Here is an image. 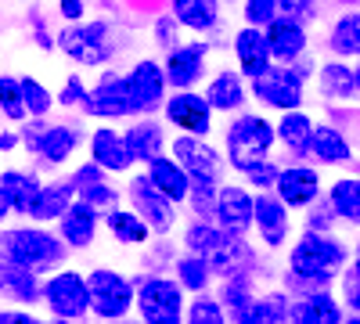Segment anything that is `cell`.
<instances>
[{
  "label": "cell",
  "instance_id": "6da1fadb",
  "mask_svg": "<svg viewBox=\"0 0 360 324\" xmlns=\"http://www.w3.org/2000/svg\"><path fill=\"white\" fill-rule=\"evenodd\" d=\"M346 263V245L328 238V231H310L295 242L288 256V274L285 285L292 292H317L332 281V274Z\"/></svg>",
  "mask_w": 360,
  "mask_h": 324
},
{
  "label": "cell",
  "instance_id": "7a4b0ae2",
  "mask_svg": "<svg viewBox=\"0 0 360 324\" xmlns=\"http://www.w3.org/2000/svg\"><path fill=\"white\" fill-rule=\"evenodd\" d=\"M69 245L62 242V234H51L44 227H15L0 234V256L15 259L33 274H51L58 263H65Z\"/></svg>",
  "mask_w": 360,
  "mask_h": 324
},
{
  "label": "cell",
  "instance_id": "3957f363",
  "mask_svg": "<svg viewBox=\"0 0 360 324\" xmlns=\"http://www.w3.org/2000/svg\"><path fill=\"white\" fill-rule=\"evenodd\" d=\"M58 51L69 54L79 65H105L115 54V25L105 18L94 22H69L62 33H58Z\"/></svg>",
  "mask_w": 360,
  "mask_h": 324
},
{
  "label": "cell",
  "instance_id": "277c9868",
  "mask_svg": "<svg viewBox=\"0 0 360 324\" xmlns=\"http://www.w3.org/2000/svg\"><path fill=\"white\" fill-rule=\"evenodd\" d=\"M134 306L148 324H180L184 320V288L173 278L148 274L134 281Z\"/></svg>",
  "mask_w": 360,
  "mask_h": 324
},
{
  "label": "cell",
  "instance_id": "5b68a950",
  "mask_svg": "<svg viewBox=\"0 0 360 324\" xmlns=\"http://www.w3.org/2000/svg\"><path fill=\"white\" fill-rule=\"evenodd\" d=\"M274 127H270L263 115H238L227 127V159L238 173L252 169L256 162H263L274 148Z\"/></svg>",
  "mask_w": 360,
  "mask_h": 324
},
{
  "label": "cell",
  "instance_id": "8992f818",
  "mask_svg": "<svg viewBox=\"0 0 360 324\" xmlns=\"http://www.w3.org/2000/svg\"><path fill=\"white\" fill-rule=\"evenodd\" d=\"M83 134L65 123H44V115H29V123L22 127V144L29 152H37L47 166H62L69 155L79 148Z\"/></svg>",
  "mask_w": 360,
  "mask_h": 324
},
{
  "label": "cell",
  "instance_id": "52a82bcc",
  "mask_svg": "<svg viewBox=\"0 0 360 324\" xmlns=\"http://www.w3.org/2000/svg\"><path fill=\"white\" fill-rule=\"evenodd\" d=\"M86 292H90V313H98L101 320H123L134 306V281L115 274L108 267H98L86 274Z\"/></svg>",
  "mask_w": 360,
  "mask_h": 324
},
{
  "label": "cell",
  "instance_id": "ba28073f",
  "mask_svg": "<svg viewBox=\"0 0 360 324\" xmlns=\"http://www.w3.org/2000/svg\"><path fill=\"white\" fill-rule=\"evenodd\" d=\"M44 303L58 320H79L90 313V292L86 278L76 271H58L44 281Z\"/></svg>",
  "mask_w": 360,
  "mask_h": 324
},
{
  "label": "cell",
  "instance_id": "9c48e42d",
  "mask_svg": "<svg viewBox=\"0 0 360 324\" xmlns=\"http://www.w3.org/2000/svg\"><path fill=\"white\" fill-rule=\"evenodd\" d=\"M252 94L278 108V112H288V108H299L303 105V76H299L292 65H274L270 62L263 72L252 76Z\"/></svg>",
  "mask_w": 360,
  "mask_h": 324
},
{
  "label": "cell",
  "instance_id": "30bf717a",
  "mask_svg": "<svg viewBox=\"0 0 360 324\" xmlns=\"http://www.w3.org/2000/svg\"><path fill=\"white\" fill-rule=\"evenodd\" d=\"M79 108L86 115H94V119H123V115H134V101H130V91H127V76L105 72L86 91V98H83Z\"/></svg>",
  "mask_w": 360,
  "mask_h": 324
},
{
  "label": "cell",
  "instance_id": "8fae6325",
  "mask_svg": "<svg viewBox=\"0 0 360 324\" xmlns=\"http://www.w3.org/2000/svg\"><path fill=\"white\" fill-rule=\"evenodd\" d=\"M166 72L159 62L144 58L137 62L130 72H127V91H130V101H134V115H152L155 108H162L166 101Z\"/></svg>",
  "mask_w": 360,
  "mask_h": 324
},
{
  "label": "cell",
  "instance_id": "7c38bea8",
  "mask_svg": "<svg viewBox=\"0 0 360 324\" xmlns=\"http://www.w3.org/2000/svg\"><path fill=\"white\" fill-rule=\"evenodd\" d=\"M162 112H166V123L176 127L180 134H195V137H205L213 130V108H209L205 94H195V91H176L173 98L162 101Z\"/></svg>",
  "mask_w": 360,
  "mask_h": 324
},
{
  "label": "cell",
  "instance_id": "4fadbf2b",
  "mask_svg": "<svg viewBox=\"0 0 360 324\" xmlns=\"http://www.w3.org/2000/svg\"><path fill=\"white\" fill-rule=\"evenodd\" d=\"M130 198H134V209L144 216V223L152 227L155 234L173 231V223H176V202H169L152 181H148V173L144 176H134Z\"/></svg>",
  "mask_w": 360,
  "mask_h": 324
},
{
  "label": "cell",
  "instance_id": "5bb4252c",
  "mask_svg": "<svg viewBox=\"0 0 360 324\" xmlns=\"http://www.w3.org/2000/svg\"><path fill=\"white\" fill-rule=\"evenodd\" d=\"M205 58H209V44L195 40V44H176L169 47L166 54V83L173 86V91H188V86H195L205 72Z\"/></svg>",
  "mask_w": 360,
  "mask_h": 324
},
{
  "label": "cell",
  "instance_id": "9a60e30c",
  "mask_svg": "<svg viewBox=\"0 0 360 324\" xmlns=\"http://www.w3.org/2000/svg\"><path fill=\"white\" fill-rule=\"evenodd\" d=\"M205 259H209V271L220 274V278L252 274V267H256V256L245 245V238L242 234H231V231H220V238L213 242V249L205 252Z\"/></svg>",
  "mask_w": 360,
  "mask_h": 324
},
{
  "label": "cell",
  "instance_id": "2e32d148",
  "mask_svg": "<svg viewBox=\"0 0 360 324\" xmlns=\"http://www.w3.org/2000/svg\"><path fill=\"white\" fill-rule=\"evenodd\" d=\"M173 159L188 169V176H213V181H220L224 159L217 148H209L205 137H195V134L173 137Z\"/></svg>",
  "mask_w": 360,
  "mask_h": 324
},
{
  "label": "cell",
  "instance_id": "e0dca14e",
  "mask_svg": "<svg viewBox=\"0 0 360 324\" xmlns=\"http://www.w3.org/2000/svg\"><path fill=\"white\" fill-rule=\"evenodd\" d=\"M213 220L220 231H231V234H245L252 227V195L245 188H234V184H224L217 191V205H213Z\"/></svg>",
  "mask_w": 360,
  "mask_h": 324
},
{
  "label": "cell",
  "instance_id": "ac0fdd59",
  "mask_svg": "<svg viewBox=\"0 0 360 324\" xmlns=\"http://www.w3.org/2000/svg\"><path fill=\"white\" fill-rule=\"evenodd\" d=\"M98 223H101V213L76 195L69 202V209L58 216V234H62V242L69 249H86L90 242H94V234H98Z\"/></svg>",
  "mask_w": 360,
  "mask_h": 324
},
{
  "label": "cell",
  "instance_id": "d6986e66",
  "mask_svg": "<svg viewBox=\"0 0 360 324\" xmlns=\"http://www.w3.org/2000/svg\"><path fill=\"white\" fill-rule=\"evenodd\" d=\"M0 296L18 303V306H33L37 299H44L40 274H33L29 267H22V263H15V259L0 256Z\"/></svg>",
  "mask_w": 360,
  "mask_h": 324
},
{
  "label": "cell",
  "instance_id": "ffe728a7",
  "mask_svg": "<svg viewBox=\"0 0 360 324\" xmlns=\"http://www.w3.org/2000/svg\"><path fill=\"white\" fill-rule=\"evenodd\" d=\"M90 159H94L105 173H123V169L134 166V152H130L127 137L112 127H98L90 134Z\"/></svg>",
  "mask_w": 360,
  "mask_h": 324
},
{
  "label": "cell",
  "instance_id": "44dd1931",
  "mask_svg": "<svg viewBox=\"0 0 360 324\" xmlns=\"http://www.w3.org/2000/svg\"><path fill=\"white\" fill-rule=\"evenodd\" d=\"M263 33H266L270 58H274V62L292 65L295 58H303V51H307V25H299V22H292V18L278 15L274 22H270V25L263 29Z\"/></svg>",
  "mask_w": 360,
  "mask_h": 324
},
{
  "label": "cell",
  "instance_id": "7402d4cb",
  "mask_svg": "<svg viewBox=\"0 0 360 324\" xmlns=\"http://www.w3.org/2000/svg\"><path fill=\"white\" fill-rule=\"evenodd\" d=\"M252 223L259 227V238L266 245H281L288 238V209L278 195L259 191L252 198Z\"/></svg>",
  "mask_w": 360,
  "mask_h": 324
},
{
  "label": "cell",
  "instance_id": "603a6c76",
  "mask_svg": "<svg viewBox=\"0 0 360 324\" xmlns=\"http://www.w3.org/2000/svg\"><path fill=\"white\" fill-rule=\"evenodd\" d=\"M274 188H278V198L285 205H310L321 195V176L310 166H288L278 173Z\"/></svg>",
  "mask_w": 360,
  "mask_h": 324
},
{
  "label": "cell",
  "instance_id": "cb8c5ba5",
  "mask_svg": "<svg viewBox=\"0 0 360 324\" xmlns=\"http://www.w3.org/2000/svg\"><path fill=\"white\" fill-rule=\"evenodd\" d=\"M148 181H152L169 202H188V188H191V176H188V169L180 166L173 155H159V159H152L148 162Z\"/></svg>",
  "mask_w": 360,
  "mask_h": 324
},
{
  "label": "cell",
  "instance_id": "d4e9b609",
  "mask_svg": "<svg viewBox=\"0 0 360 324\" xmlns=\"http://www.w3.org/2000/svg\"><path fill=\"white\" fill-rule=\"evenodd\" d=\"M234 54H238V65H242V76H249V79L274 62V58H270L266 33L259 25H245L242 33L234 37Z\"/></svg>",
  "mask_w": 360,
  "mask_h": 324
},
{
  "label": "cell",
  "instance_id": "484cf974",
  "mask_svg": "<svg viewBox=\"0 0 360 324\" xmlns=\"http://www.w3.org/2000/svg\"><path fill=\"white\" fill-rule=\"evenodd\" d=\"M76 198V184H72V176H65V181H54V184H44L37 202L29 205V220H37V223H51L58 220L65 209H69V202Z\"/></svg>",
  "mask_w": 360,
  "mask_h": 324
},
{
  "label": "cell",
  "instance_id": "4316f807",
  "mask_svg": "<svg viewBox=\"0 0 360 324\" xmlns=\"http://www.w3.org/2000/svg\"><path fill=\"white\" fill-rule=\"evenodd\" d=\"M288 317L295 324H339L342 320V306L328 296L324 288H317V292H307L299 303H292Z\"/></svg>",
  "mask_w": 360,
  "mask_h": 324
},
{
  "label": "cell",
  "instance_id": "83f0119b",
  "mask_svg": "<svg viewBox=\"0 0 360 324\" xmlns=\"http://www.w3.org/2000/svg\"><path fill=\"white\" fill-rule=\"evenodd\" d=\"M220 306L231 320L238 324H249L252 320V303H256V292H252V281L249 274H234V278H224L220 285Z\"/></svg>",
  "mask_w": 360,
  "mask_h": 324
},
{
  "label": "cell",
  "instance_id": "f1b7e54d",
  "mask_svg": "<svg viewBox=\"0 0 360 324\" xmlns=\"http://www.w3.org/2000/svg\"><path fill=\"white\" fill-rule=\"evenodd\" d=\"M127 144H130V152H134V162H152V159H159L162 152H166V134H162V127L155 123V119H141V123H134L127 134Z\"/></svg>",
  "mask_w": 360,
  "mask_h": 324
},
{
  "label": "cell",
  "instance_id": "f546056e",
  "mask_svg": "<svg viewBox=\"0 0 360 324\" xmlns=\"http://www.w3.org/2000/svg\"><path fill=\"white\" fill-rule=\"evenodd\" d=\"M101 220L112 231V238L123 242V245H144L148 238H152V227L144 223V216L137 209H119L115 205V209H108Z\"/></svg>",
  "mask_w": 360,
  "mask_h": 324
},
{
  "label": "cell",
  "instance_id": "4dcf8cb0",
  "mask_svg": "<svg viewBox=\"0 0 360 324\" xmlns=\"http://www.w3.org/2000/svg\"><path fill=\"white\" fill-rule=\"evenodd\" d=\"M205 101L213 112H238L245 105V83H242V72H220L213 76V83H209L205 91Z\"/></svg>",
  "mask_w": 360,
  "mask_h": 324
},
{
  "label": "cell",
  "instance_id": "1f68e13d",
  "mask_svg": "<svg viewBox=\"0 0 360 324\" xmlns=\"http://www.w3.org/2000/svg\"><path fill=\"white\" fill-rule=\"evenodd\" d=\"M0 188L8 191V198H11V205H15V213L18 216H29V205L37 202V195H40V176L37 173H22V169H4L0 173Z\"/></svg>",
  "mask_w": 360,
  "mask_h": 324
},
{
  "label": "cell",
  "instance_id": "d6a6232c",
  "mask_svg": "<svg viewBox=\"0 0 360 324\" xmlns=\"http://www.w3.org/2000/svg\"><path fill=\"white\" fill-rule=\"evenodd\" d=\"M173 18L195 33H209L220 18V0H173Z\"/></svg>",
  "mask_w": 360,
  "mask_h": 324
},
{
  "label": "cell",
  "instance_id": "836d02e7",
  "mask_svg": "<svg viewBox=\"0 0 360 324\" xmlns=\"http://www.w3.org/2000/svg\"><path fill=\"white\" fill-rule=\"evenodd\" d=\"M307 155H314L317 162H346L349 144L335 127H314V134L307 141Z\"/></svg>",
  "mask_w": 360,
  "mask_h": 324
},
{
  "label": "cell",
  "instance_id": "e575fe53",
  "mask_svg": "<svg viewBox=\"0 0 360 324\" xmlns=\"http://www.w3.org/2000/svg\"><path fill=\"white\" fill-rule=\"evenodd\" d=\"M274 134L288 144L295 155H307V141H310V134H314V123H310L307 112L288 108V112H281V119H278V130H274Z\"/></svg>",
  "mask_w": 360,
  "mask_h": 324
},
{
  "label": "cell",
  "instance_id": "d590c367",
  "mask_svg": "<svg viewBox=\"0 0 360 324\" xmlns=\"http://www.w3.org/2000/svg\"><path fill=\"white\" fill-rule=\"evenodd\" d=\"M321 94L332 98V101H349L356 94V79L353 69H346L342 62H328L321 69Z\"/></svg>",
  "mask_w": 360,
  "mask_h": 324
},
{
  "label": "cell",
  "instance_id": "8d00e7d4",
  "mask_svg": "<svg viewBox=\"0 0 360 324\" xmlns=\"http://www.w3.org/2000/svg\"><path fill=\"white\" fill-rule=\"evenodd\" d=\"M176 281H180V288H188V292H205V288H209V281H213L209 259H205V256H198V252L180 256V259H176Z\"/></svg>",
  "mask_w": 360,
  "mask_h": 324
},
{
  "label": "cell",
  "instance_id": "74e56055",
  "mask_svg": "<svg viewBox=\"0 0 360 324\" xmlns=\"http://www.w3.org/2000/svg\"><path fill=\"white\" fill-rule=\"evenodd\" d=\"M328 202H332L335 216H342V220H349V223H360V181H353V176H346V181H335Z\"/></svg>",
  "mask_w": 360,
  "mask_h": 324
},
{
  "label": "cell",
  "instance_id": "f35d334b",
  "mask_svg": "<svg viewBox=\"0 0 360 324\" xmlns=\"http://www.w3.org/2000/svg\"><path fill=\"white\" fill-rule=\"evenodd\" d=\"M0 115L11 123H25V98H22V79L18 76H0Z\"/></svg>",
  "mask_w": 360,
  "mask_h": 324
},
{
  "label": "cell",
  "instance_id": "ab89813d",
  "mask_svg": "<svg viewBox=\"0 0 360 324\" xmlns=\"http://www.w3.org/2000/svg\"><path fill=\"white\" fill-rule=\"evenodd\" d=\"M288 306L292 303H288L285 292H266V296H256L249 324H281V320H288Z\"/></svg>",
  "mask_w": 360,
  "mask_h": 324
},
{
  "label": "cell",
  "instance_id": "60d3db41",
  "mask_svg": "<svg viewBox=\"0 0 360 324\" xmlns=\"http://www.w3.org/2000/svg\"><path fill=\"white\" fill-rule=\"evenodd\" d=\"M332 51L342 54V58H353L360 54V15H342L332 29Z\"/></svg>",
  "mask_w": 360,
  "mask_h": 324
},
{
  "label": "cell",
  "instance_id": "b9f144b4",
  "mask_svg": "<svg viewBox=\"0 0 360 324\" xmlns=\"http://www.w3.org/2000/svg\"><path fill=\"white\" fill-rule=\"evenodd\" d=\"M217 191H220V181H213V176H191V188H188V202L191 209L209 220L213 216V205H217Z\"/></svg>",
  "mask_w": 360,
  "mask_h": 324
},
{
  "label": "cell",
  "instance_id": "7bdbcfd3",
  "mask_svg": "<svg viewBox=\"0 0 360 324\" xmlns=\"http://www.w3.org/2000/svg\"><path fill=\"white\" fill-rule=\"evenodd\" d=\"M22 98H25V112L29 115H47L54 108V94L37 76H22Z\"/></svg>",
  "mask_w": 360,
  "mask_h": 324
},
{
  "label": "cell",
  "instance_id": "ee69618b",
  "mask_svg": "<svg viewBox=\"0 0 360 324\" xmlns=\"http://www.w3.org/2000/svg\"><path fill=\"white\" fill-rule=\"evenodd\" d=\"M184 317H188L191 324H224V320H227V313H224L220 299H213V296H202V292H198V299L184 310Z\"/></svg>",
  "mask_w": 360,
  "mask_h": 324
},
{
  "label": "cell",
  "instance_id": "f6af8a7d",
  "mask_svg": "<svg viewBox=\"0 0 360 324\" xmlns=\"http://www.w3.org/2000/svg\"><path fill=\"white\" fill-rule=\"evenodd\" d=\"M220 238V227H213L209 220H195L191 227H188V234H184V245H188V252H198V256H205L209 249H213V242Z\"/></svg>",
  "mask_w": 360,
  "mask_h": 324
},
{
  "label": "cell",
  "instance_id": "bcb514c9",
  "mask_svg": "<svg viewBox=\"0 0 360 324\" xmlns=\"http://www.w3.org/2000/svg\"><path fill=\"white\" fill-rule=\"evenodd\" d=\"M86 205H94V209L105 216L108 209H115V205H119V191L108 184V181H98V184H86V188H79L76 191Z\"/></svg>",
  "mask_w": 360,
  "mask_h": 324
},
{
  "label": "cell",
  "instance_id": "7dc6e473",
  "mask_svg": "<svg viewBox=\"0 0 360 324\" xmlns=\"http://www.w3.org/2000/svg\"><path fill=\"white\" fill-rule=\"evenodd\" d=\"M278 18V0H245V22L266 29Z\"/></svg>",
  "mask_w": 360,
  "mask_h": 324
},
{
  "label": "cell",
  "instance_id": "c3c4849f",
  "mask_svg": "<svg viewBox=\"0 0 360 324\" xmlns=\"http://www.w3.org/2000/svg\"><path fill=\"white\" fill-rule=\"evenodd\" d=\"M278 15H285V18L299 22V25H307V22L317 18V4H314V0H278Z\"/></svg>",
  "mask_w": 360,
  "mask_h": 324
},
{
  "label": "cell",
  "instance_id": "681fc988",
  "mask_svg": "<svg viewBox=\"0 0 360 324\" xmlns=\"http://www.w3.org/2000/svg\"><path fill=\"white\" fill-rule=\"evenodd\" d=\"M342 296H346V306L353 313H360V259L349 263L346 274H342Z\"/></svg>",
  "mask_w": 360,
  "mask_h": 324
},
{
  "label": "cell",
  "instance_id": "f907efd6",
  "mask_svg": "<svg viewBox=\"0 0 360 324\" xmlns=\"http://www.w3.org/2000/svg\"><path fill=\"white\" fill-rule=\"evenodd\" d=\"M278 173H281V169H278L274 162H266V159H263V162H256L252 169H245V176H249V184H252V188H259V191H266V188H274V181H278Z\"/></svg>",
  "mask_w": 360,
  "mask_h": 324
},
{
  "label": "cell",
  "instance_id": "816d5d0a",
  "mask_svg": "<svg viewBox=\"0 0 360 324\" xmlns=\"http://www.w3.org/2000/svg\"><path fill=\"white\" fill-rule=\"evenodd\" d=\"M83 98H86V83L79 76H69L65 86H62V94H58V105L72 108V105H83Z\"/></svg>",
  "mask_w": 360,
  "mask_h": 324
},
{
  "label": "cell",
  "instance_id": "f5cc1de1",
  "mask_svg": "<svg viewBox=\"0 0 360 324\" xmlns=\"http://www.w3.org/2000/svg\"><path fill=\"white\" fill-rule=\"evenodd\" d=\"M98 181H105V169H101L94 159L72 169V184H76V191H79V188H86V184H98Z\"/></svg>",
  "mask_w": 360,
  "mask_h": 324
},
{
  "label": "cell",
  "instance_id": "db71d44e",
  "mask_svg": "<svg viewBox=\"0 0 360 324\" xmlns=\"http://www.w3.org/2000/svg\"><path fill=\"white\" fill-rule=\"evenodd\" d=\"M176 25H180V22L173 18V11H169V15H162V18L155 22V40H159L166 51H169V47H176Z\"/></svg>",
  "mask_w": 360,
  "mask_h": 324
},
{
  "label": "cell",
  "instance_id": "11a10c76",
  "mask_svg": "<svg viewBox=\"0 0 360 324\" xmlns=\"http://www.w3.org/2000/svg\"><path fill=\"white\" fill-rule=\"evenodd\" d=\"M29 22H33V40H37V47H40V51H54L58 44H54V37L47 33V25H44L40 11H33V15H29Z\"/></svg>",
  "mask_w": 360,
  "mask_h": 324
},
{
  "label": "cell",
  "instance_id": "9f6ffc18",
  "mask_svg": "<svg viewBox=\"0 0 360 324\" xmlns=\"http://www.w3.org/2000/svg\"><path fill=\"white\" fill-rule=\"evenodd\" d=\"M58 11H62L65 22H83L86 18V4H83V0H58Z\"/></svg>",
  "mask_w": 360,
  "mask_h": 324
},
{
  "label": "cell",
  "instance_id": "6f0895ef",
  "mask_svg": "<svg viewBox=\"0 0 360 324\" xmlns=\"http://www.w3.org/2000/svg\"><path fill=\"white\" fill-rule=\"evenodd\" d=\"M332 216H335L332 202H328L324 209H314V213H310V231H328V223H332Z\"/></svg>",
  "mask_w": 360,
  "mask_h": 324
},
{
  "label": "cell",
  "instance_id": "680465c9",
  "mask_svg": "<svg viewBox=\"0 0 360 324\" xmlns=\"http://www.w3.org/2000/svg\"><path fill=\"white\" fill-rule=\"evenodd\" d=\"M0 324H37L29 310H0Z\"/></svg>",
  "mask_w": 360,
  "mask_h": 324
},
{
  "label": "cell",
  "instance_id": "91938a15",
  "mask_svg": "<svg viewBox=\"0 0 360 324\" xmlns=\"http://www.w3.org/2000/svg\"><path fill=\"white\" fill-rule=\"evenodd\" d=\"M18 141H22V134H15V130H0V152H11Z\"/></svg>",
  "mask_w": 360,
  "mask_h": 324
},
{
  "label": "cell",
  "instance_id": "94428289",
  "mask_svg": "<svg viewBox=\"0 0 360 324\" xmlns=\"http://www.w3.org/2000/svg\"><path fill=\"white\" fill-rule=\"evenodd\" d=\"M15 213V205H11V198H8V191L0 188V227H4V220Z\"/></svg>",
  "mask_w": 360,
  "mask_h": 324
},
{
  "label": "cell",
  "instance_id": "6125c7cd",
  "mask_svg": "<svg viewBox=\"0 0 360 324\" xmlns=\"http://www.w3.org/2000/svg\"><path fill=\"white\" fill-rule=\"evenodd\" d=\"M353 79H356V94H360V65L353 69Z\"/></svg>",
  "mask_w": 360,
  "mask_h": 324
},
{
  "label": "cell",
  "instance_id": "be15d7a7",
  "mask_svg": "<svg viewBox=\"0 0 360 324\" xmlns=\"http://www.w3.org/2000/svg\"><path fill=\"white\" fill-rule=\"evenodd\" d=\"M220 4H234V0H220Z\"/></svg>",
  "mask_w": 360,
  "mask_h": 324
},
{
  "label": "cell",
  "instance_id": "e7e4bbea",
  "mask_svg": "<svg viewBox=\"0 0 360 324\" xmlns=\"http://www.w3.org/2000/svg\"><path fill=\"white\" fill-rule=\"evenodd\" d=\"M339 4H353V0H339Z\"/></svg>",
  "mask_w": 360,
  "mask_h": 324
}]
</instances>
